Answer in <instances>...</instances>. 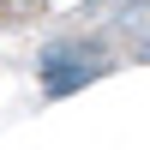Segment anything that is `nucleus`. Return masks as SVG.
<instances>
[]
</instances>
